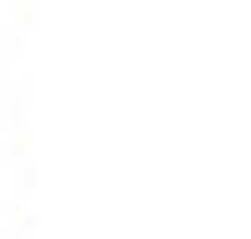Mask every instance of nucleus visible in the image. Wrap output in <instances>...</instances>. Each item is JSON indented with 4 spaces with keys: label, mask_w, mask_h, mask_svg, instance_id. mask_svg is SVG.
Listing matches in <instances>:
<instances>
[]
</instances>
